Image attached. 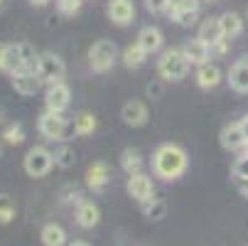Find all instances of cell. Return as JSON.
<instances>
[{"mask_svg":"<svg viewBox=\"0 0 248 246\" xmlns=\"http://www.w3.org/2000/svg\"><path fill=\"white\" fill-rule=\"evenodd\" d=\"M150 167L155 172V178H160L165 182H174V180H180L182 175L187 172L189 155H187V150L182 146H177V143H162V146L155 148Z\"/></svg>","mask_w":248,"mask_h":246,"instance_id":"cell-1","label":"cell"},{"mask_svg":"<svg viewBox=\"0 0 248 246\" xmlns=\"http://www.w3.org/2000/svg\"><path fill=\"white\" fill-rule=\"evenodd\" d=\"M189 66L192 62L187 59L185 49L182 47H172V49H165L157 59V74L162 82H182L187 74H189Z\"/></svg>","mask_w":248,"mask_h":246,"instance_id":"cell-2","label":"cell"},{"mask_svg":"<svg viewBox=\"0 0 248 246\" xmlns=\"http://www.w3.org/2000/svg\"><path fill=\"white\" fill-rule=\"evenodd\" d=\"M37 131H40L47 140H57V143H64V140H69V138L77 133L74 121H66L62 114L49 111V109L40 116V121H37Z\"/></svg>","mask_w":248,"mask_h":246,"instance_id":"cell-3","label":"cell"},{"mask_svg":"<svg viewBox=\"0 0 248 246\" xmlns=\"http://www.w3.org/2000/svg\"><path fill=\"white\" fill-rule=\"evenodd\" d=\"M118 59V47L111 40H98L89 47V66L96 74H106L111 72L113 64Z\"/></svg>","mask_w":248,"mask_h":246,"instance_id":"cell-4","label":"cell"},{"mask_svg":"<svg viewBox=\"0 0 248 246\" xmlns=\"http://www.w3.org/2000/svg\"><path fill=\"white\" fill-rule=\"evenodd\" d=\"M54 153L45 146H34L27 150L25 160H22V167L25 172L30 175V178H45V175H49V170L54 167Z\"/></svg>","mask_w":248,"mask_h":246,"instance_id":"cell-5","label":"cell"},{"mask_svg":"<svg viewBox=\"0 0 248 246\" xmlns=\"http://www.w3.org/2000/svg\"><path fill=\"white\" fill-rule=\"evenodd\" d=\"M37 74L42 79V84H57V82H64V74H66V64L59 54L54 52H45L40 54L37 59Z\"/></svg>","mask_w":248,"mask_h":246,"instance_id":"cell-6","label":"cell"},{"mask_svg":"<svg viewBox=\"0 0 248 246\" xmlns=\"http://www.w3.org/2000/svg\"><path fill=\"white\" fill-rule=\"evenodd\" d=\"M199 3L202 0H172L170 8L165 10L170 20H174L182 27H192L199 17Z\"/></svg>","mask_w":248,"mask_h":246,"instance_id":"cell-7","label":"cell"},{"mask_svg":"<svg viewBox=\"0 0 248 246\" xmlns=\"http://www.w3.org/2000/svg\"><path fill=\"white\" fill-rule=\"evenodd\" d=\"M125 190H128V195H130L135 202H140V204H145V202H150V199L155 197V185H153V180L148 178L145 172L128 175Z\"/></svg>","mask_w":248,"mask_h":246,"instance_id":"cell-8","label":"cell"},{"mask_svg":"<svg viewBox=\"0 0 248 246\" xmlns=\"http://www.w3.org/2000/svg\"><path fill=\"white\" fill-rule=\"evenodd\" d=\"M10 84L20 96H34L42 89V79L37 74V69H20V72L10 74Z\"/></svg>","mask_w":248,"mask_h":246,"instance_id":"cell-9","label":"cell"},{"mask_svg":"<svg viewBox=\"0 0 248 246\" xmlns=\"http://www.w3.org/2000/svg\"><path fill=\"white\" fill-rule=\"evenodd\" d=\"M72 103V89H69L64 82H57V84H49L47 86V94H45V106L49 111H57V114H64Z\"/></svg>","mask_w":248,"mask_h":246,"instance_id":"cell-10","label":"cell"},{"mask_svg":"<svg viewBox=\"0 0 248 246\" xmlns=\"http://www.w3.org/2000/svg\"><path fill=\"white\" fill-rule=\"evenodd\" d=\"M106 15H108V20L113 25L128 27L135 20V5H133V0H108V5H106Z\"/></svg>","mask_w":248,"mask_h":246,"instance_id":"cell-11","label":"cell"},{"mask_svg":"<svg viewBox=\"0 0 248 246\" xmlns=\"http://www.w3.org/2000/svg\"><path fill=\"white\" fill-rule=\"evenodd\" d=\"M121 118L125 126L130 128H140V126H145L148 118H150V111L143 101H138V98H130L123 103V109H121Z\"/></svg>","mask_w":248,"mask_h":246,"instance_id":"cell-12","label":"cell"},{"mask_svg":"<svg viewBox=\"0 0 248 246\" xmlns=\"http://www.w3.org/2000/svg\"><path fill=\"white\" fill-rule=\"evenodd\" d=\"M74 222H77V227H81V229H93V227H98V222H101V209H98V204L91 202V199L79 202V204H77V212H74Z\"/></svg>","mask_w":248,"mask_h":246,"instance_id":"cell-13","label":"cell"},{"mask_svg":"<svg viewBox=\"0 0 248 246\" xmlns=\"http://www.w3.org/2000/svg\"><path fill=\"white\" fill-rule=\"evenodd\" d=\"M108 182H111V167L108 165L101 163V160L89 165V170H86V187L91 192H103L106 187H108Z\"/></svg>","mask_w":248,"mask_h":246,"instance_id":"cell-14","label":"cell"},{"mask_svg":"<svg viewBox=\"0 0 248 246\" xmlns=\"http://www.w3.org/2000/svg\"><path fill=\"white\" fill-rule=\"evenodd\" d=\"M221 146L226 148V150H233V153H241L246 146H248V140H246V135H243V128H241V123L238 121H233V123H226L224 128H221Z\"/></svg>","mask_w":248,"mask_h":246,"instance_id":"cell-15","label":"cell"},{"mask_svg":"<svg viewBox=\"0 0 248 246\" xmlns=\"http://www.w3.org/2000/svg\"><path fill=\"white\" fill-rule=\"evenodd\" d=\"M194 79H197V86L199 89H217L221 84V69L214 62H204V64L197 66Z\"/></svg>","mask_w":248,"mask_h":246,"instance_id":"cell-16","label":"cell"},{"mask_svg":"<svg viewBox=\"0 0 248 246\" xmlns=\"http://www.w3.org/2000/svg\"><path fill=\"white\" fill-rule=\"evenodd\" d=\"M226 82L233 91L238 94H248V59H238L226 74Z\"/></svg>","mask_w":248,"mask_h":246,"instance_id":"cell-17","label":"cell"},{"mask_svg":"<svg viewBox=\"0 0 248 246\" xmlns=\"http://www.w3.org/2000/svg\"><path fill=\"white\" fill-rule=\"evenodd\" d=\"M135 42H138L140 47H143L148 54H155V52H160V49H162V42H165V37H162V32H160L157 27L148 25V27H143V30L138 32Z\"/></svg>","mask_w":248,"mask_h":246,"instance_id":"cell-18","label":"cell"},{"mask_svg":"<svg viewBox=\"0 0 248 246\" xmlns=\"http://www.w3.org/2000/svg\"><path fill=\"white\" fill-rule=\"evenodd\" d=\"M40 239H42V246H66L69 244L66 229L57 222H47L40 231Z\"/></svg>","mask_w":248,"mask_h":246,"instance_id":"cell-19","label":"cell"},{"mask_svg":"<svg viewBox=\"0 0 248 246\" xmlns=\"http://www.w3.org/2000/svg\"><path fill=\"white\" fill-rule=\"evenodd\" d=\"M197 37L202 42H206L209 47L217 45L219 40H224V30H221V20L219 17H206L202 25H199V34Z\"/></svg>","mask_w":248,"mask_h":246,"instance_id":"cell-20","label":"cell"},{"mask_svg":"<svg viewBox=\"0 0 248 246\" xmlns=\"http://www.w3.org/2000/svg\"><path fill=\"white\" fill-rule=\"evenodd\" d=\"M185 54H187V59L192 62V64H204V62H209V57H211V47L206 45V42H202L199 37H194V40H187L185 42Z\"/></svg>","mask_w":248,"mask_h":246,"instance_id":"cell-21","label":"cell"},{"mask_svg":"<svg viewBox=\"0 0 248 246\" xmlns=\"http://www.w3.org/2000/svg\"><path fill=\"white\" fill-rule=\"evenodd\" d=\"M121 59H123V64H125L128 69H140V66L145 64V59H148V52L140 47L138 42H133V45H128V47L123 49Z\"/></svg>","mask_w":248,"mask_h":246,"instance_id":"cell-22","label":"cell"},{"mask_svg":"<svg viewBox=\"0 0 248 246\" xmlns=\"http://www.w3.org/2000/svg\"><path fill=\"white\" fill-rule=\"evenodd\" d=\"M221 30H224V37L226 40H233V37H238V34L243 32V20H241V15L238 13H224L221 17Z\"/></svg>","mask_w":248,"mask_h":246,"instance_id":"cell-23","label":"cell"},{"mask_svg":"<svg viewBox=\"0 0 248 246\" xmlns=\"http://www.w3.org/2000/svg\"><path fill=\"white\" fill-rule=\"evenodd\" d=\"M121 167L125 175H135V172H143V155H140L135 148H125L121 153Z\"/></svg>","mask_w":248,"mask_h":246,"instance_id":"cell-24","label":"cell"},{"mask_svg":"<svg viewBox=\"0 0 248 246\" xmlns=\"http://www.w3.org/2000/svg\"><path fill=\"white\" fill-rule=\"evenodd\" d=\"M0 140L8 143V146H22L25 143V128H22V123H17V121L5 123L3 133H0Z\"/></svg>","mask_w":248,"mask_h":246,"instance_id":"cell-25","label":"cell"},{"mask_svg":"<svg viewBox=\"0 0 248 246\" xmlns=\"http://www.w3.org/2000/svg\"><path fill=\"white\" fill-rule=\"evenodd\" d=\"M143 214L150 219V222H160L167 217V202L160 199V197H153L150 202L143 204Z\"/></svg>","mask_w":248,"mask_h":246,"instance_id":"cell-26","label":"cell"},{"mask_svg":"<svg viewBox=\"0 0 248 246\" xmlns=\"http://www.w3.org/2000/svg\"><path fill=\"white\" fill-rule=\"evenodd\" d=\"M54 163H57V167H62V170L74 167V163H77V150H74V146L62 143V146L54 150Z\"/></svg>","mask_w":248,"mask_h":246,"instance_id":"cell-27","label":"cell"},{"mask_svg":"<svg viewBox=\"0 0 248 246\" xmlns=\"http://www.w3.org/2000/svg\"><path fill=\"white\" fill-rule=\"evenodd\" d=\"M74 128H77V135H91V133L98 128V121H96L93 114L81 111V114L74 118Z\"/></svg>","mask_w":248,"mask_h":246,"instance_id":"cell-28","label":"cell"},{"mask_svg":"<svg viewBox=\"0 0 248 246\" xmlns=\"http://www.w3.org/2000/svg\"><path fill=\"white\" fill-rule=\"evenodd\" d=\"M15 212H17L15 199L10 195H0V224H10L15 219Z\"/></svg>","mask_w":248,"mask_h":246,"instance_id":"cell-29","label":"cell"},{"mask_svg":"<svg viewBox=\"0 0 248 246\" xmlns=\"http://www.w3.org/2000/svg\"><path fill=\"white\" fill-rule=\"evenodd\" d=\"M81 197H84V195H81V190H79L77 185H64L62 192H59L62 204H79V202H84Z\"/></svg>","mask_w":248,"mask_h":246,"instance_id":"cell-30","label":"cell"},{"mask_svg":"<svg viewBox=\"0 0 248 246\" xmlns=\"http://www.w3.org/2000/svg\"><path fill=\"white\" fill-rule=\"evenodd\" d=\"M81 5H84V0H57V10L62 15H66V17L77 15L81 10Z\"/></svg>","mask_w":248,"mask_h":246,"instance_id":"cell-31","label":"cell"},{"mask_svg":"<svg viewBox=\"0 0 248 246\" xmlns=\"http://www.w3.org/2000/svg\"><path fill=\"white\" fill-rule=\"evenodd\" d=\"M231 172H233V178H248V155H238Z\"/></svg>","mask_w":248,"mask_h":246,"instance_id":"cell-32","label":"cell"},{"mask_svg":"<svg viewBox=\"0 0 248 246\" xmlns=\"http://www.w3.org/2000/svg\"><path fill=\"white\" fill-rule=\"evenodd\" d=\"M170 3H172V0H145V8L150 13H165L170 8Z\"/></svg>","mask_w":248,"mask_h":246,"instance_id":"cell-33","label":"cell"},{"mask_svg":"<svg viewBox=\"0 0 248 246\" xmlns=\"http://www.w3.org/2000/svg\"><path fill=\"white\" fill-rule=\"evenodd\" d=\"M145 94H148V98H153V101L162 98V82H150L148 89H145Z\"/></svg>","mask_w":248,"mask_h":246,"instance_id":"cell-34","label":"cell"},{"mask_svg":"<svg viewBox=\"0 0 248 246\" xmlns=\"http://www.w3.org/2000/svg\"><path fill=\"white\" fill-rule=\"evenodd\" d=\"M229 42H231V40L224 37V40H219L217 45H211V57H224V54L229 52Z\"/></svg>","mask_w":248,"mask_h":246,"instance_id":"cell-35","label":"cell"},{"mask_svg":"<svg viewBox=\"0 0 248 246\" xmlns=\"http://www.w3.org/2000/svg\"><path fill=\"white\" fill-rule=\"evenodd\" d=\"M233 182H236V190L243 197H248V178H233Z\"/></svg>","mask_w":248,"mask_h":246,"instance_id":"cell-36","label":"cell"},{"mask_svg":"<svg viewBox=\"0 0 248 246\" xmlns=\"http://www.w3.org/2000/svg\"><path fill=\"white\" fill-rule=\"evenodd\" d=\"M5 52H8V45L0 42V72H3V64H5Z\"/></svg>","mask_w":248,"mask_h":246,"instance_id":"cell-37","label":"cell"},{"mask_svg":"<svg viewBox=\"0 0 248 246\" xmlns=\"http://www.w3.org/2000/svg\"><path fill=\"white\" fill-rule=\"evenodd\" d=\"M238 123H241V128H243V135H246V140H248V116H243Z\"/></svg>","mask_w":248,"mask_h":246,"instance_id":"cell-38","label":"cell"},{"mask_svg":"<svg viewBox=\"0 0 248 246\" xmlns=\"http://www.w3.org/2000/svg\"><path fill=\"white\" fill-rule=\"evenodd\" d=\"M27 3H30V5H34V8H45V5L49 3V0H27Z\"/></svg>","mask_w":248,"mask_h":246,"instance_id":"cell-39","label":"cell"},{"mask_svg":"<svg viewBox=\"0 0 248 246\" xmlns=\"http://www.w3.org/2000/svg\"><path fill=\"white\" fill-rule=\"evenodd\" d=\"M66 246H91V244H86V241H79V239H77V241H69Z\"/></svg>","mask_w":248,"mask_h":246,"instance_id":"cell-40","label":"cell"},{"mask_svg":"<svg viewBox=\"0 0 248 246\" xmlns=\"http://www.w3.org/2000/svg\"><path fill=\"white\" fill-rule=\"evenodd\" d=\"M3 123H5V109L0 106V126H3Z\"/></svg>","mask_w":248,"mask_h":246,"instance_id":"cell-41","label":"cell"},{"mask_svg":"<svg viewBox=\"0 0 248 246\" xmlns=\"http://www.w3.org/2000/svg\"><path fill=\"white\" fill-rule=\"evenodd\" d=\"M0 158H3V143H0Z\"/></svg>","mask_w":248,"mask_h":246,"instance_id":"cell-42","label":"cell"},{"mask_svg":"<svg viewBox=\"0 0 248 246\" xmlns=\"http://www.w3.org/2000/svg\"><path fill=\"white\" fill-rule=\"evenodd\" d=\"M204 3H217V0H204Z\"/></svg>","mask_w":248,"mask_h":246,"instance_id":"cell-43","label":"cell"},{"mask_svg":"<svg viewBox=\"0 0 248 246\" xmlns=\"http://www.w3.org/2000/svg\"><path fill=\"white\" fill-rule=\"evenodd\" d=\"M0 10H3V0H0Z\"/></svg>","mask_w":248,"mask_h":246,"instance_id":"cell-44","label":"cell"}]
</instances>
